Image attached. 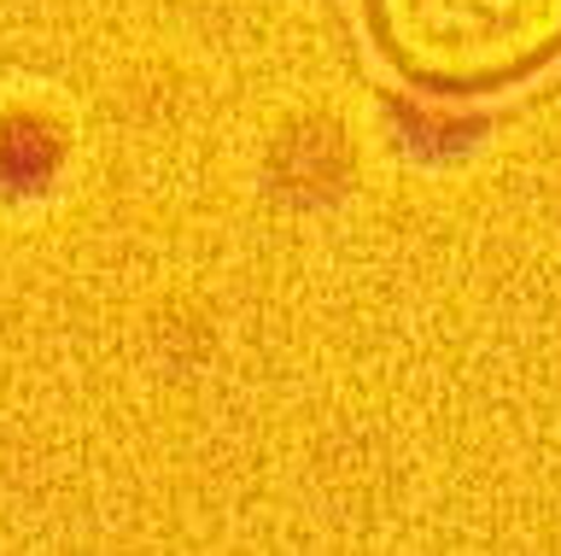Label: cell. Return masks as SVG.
<instances>
[{"label":"cell","instance_id":"6da1fadb","mask_svg":"<svg viewBox=\"0 0 561 556\" xmlns=\"http://www.w3.org/2000/svg\"><path fill=\"white\" fill-rule=\"evenodd\" d=\"M363 36L403 89L491 100L561 59V0H363Z\"/></svg>","mask_w":561,"mask_h":556}]
</instances>
